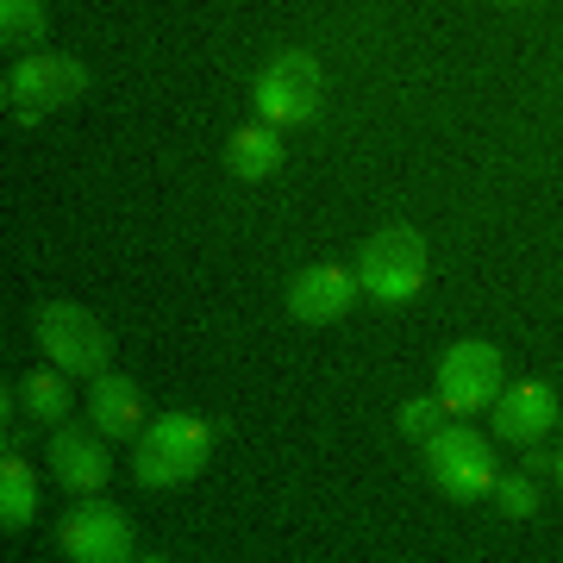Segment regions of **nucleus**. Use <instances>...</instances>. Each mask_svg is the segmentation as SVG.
<instances>
[{
	"label": "nucleus",
	"instance_id": "1",
	"mask_svg": "<svg viewBox=\"0 0 563 563\" xmlns=\"http://www.w3.org/2000/svg\"><path fill=\"white\" fill-rule=\"evenodd\" d=\"M207 457H213V426L195 420V413H163L139 432L132 476L144 488H181L207 470Z\"/></svg>",
	"mask_w": 563,
	"mask_h": 563
},
{
	"label": "nucleus",
	"instance_id": "2",
	"mask_svg": "<svg viewBox=\"0 0 563 563\" xmlns=\"http://www.w3.org/2000/svg\"><path fill=\"white\" fill-rule=\"evenodd\" d=\"M81 95H88V69L76 57H63V51H32V57H20L7 69V81H0V101H7V113L20 125L51 120L63 107H76Z\"/></svg>",
	"mask_w": 563,
	"mask_h": 563
},
{
	"label": "nucleus",
	"instance_id": "3",
	"mask_svg": "<svg viewBox=\"0 0 563 563\" xmlns=\"http://www.w3.org/2000/svg\"><path fill=\"white\" fill-rule=\"evenodd\" d=\"M357 282L369 301L401 307L426 288V239L413 225H383L376 239L357 251Z\"/></svg>",
	"mask_w": 563,
	"mask_h": 563
},
{
	"label": "nucleus",
	"instance_id": "4",
	"mask_svg": "<svg viewBox=\"0 0 563 563\" xmlns=\"http://www.w3.org/2000/svg\"><path fill=\"white\" fill-rule=\"evenodd\" d=\"M32 332H38V351L51 363H57L63 376H107V357H113V344H107V325L88 313V307L76 301H44L38 320H32Z\"/></svg>",
	"mask_w": 563,
	"mask_h": 563
},
{
	"label": "nucleus",
	"instance_id": "5",
	"mask_svg": "<svg viewBox=\"0 0 563 563\" xmlns=\"http://www.w3.org/2000/svg\"><path fill=\"white\" fill-rule=\"evenodd\" d=\"M426 476L439 488L444 501H483L495 495V444L483 432H470V426H444L426 439Z\"/></svg>",
	"mask_w": 563,
	"mask_h": 563
},
{
	"label": "nucleus",
	"instance_id": "6",
	"mask_svg": "<svg viewBox=\"0 0 563 563\" xmlns=\"http://www.w3.org/2000/svg\"><path fill=\"white\" fill-rule=\"evenodd\" d=\"M251 95H257V120L288 132V125H307L320 113L325 76H320V63H313V51H276V57L263 63Z\"/></svg>",
	"mask_w": 563,
	"mask_h": 563
},
{
	"label": "nucleus",
	"instance_id": "7",
	"mask_svg": "<svg viewBox=\"0 0 563 563\" xmlns=\"http://www.w3.org/2000/svg\"><path fill=\"white\" fill-rule=\"evenodd\" d=\"M507 388V363H501V351L488 339H463V344H451L444 351V363H439V401L451 407V413H483V407H495V395Z\"/></svg>",
	"mask_w": 563,
	"mask_h": 563
},
{
	"label": "nucleus",
	"instance_id": "8",
	"mask_svg": "<svg viewBox=\"0 0 563 563\" xmlns=\"http://www.w3.org/2000/svg\"><path fill=\"white\" fill-rule=\"evenodd\" d=\"M57 551L76 563H125L132 558V520L113 501L81 495V507L63 514V526H57Z\"/></svg>",
	"mask_w": 563,
	"mask_h": 563
},
{
	"label": "nucleus",
	"instance_id": "9",
	"mask_svg": "<svg viewBox=\"0 0 563 563\" xmlns=\"http://www.w3.org/2000/svg\"><path fill=\"white\" fill-rule=\"evenodd\" d=\"M51 476L69 495H101L107 476H113V451H107L101 426H51Z\"/></svg>",
	"mask_w": 563,
	"mask_h": 563
},
{
	"label": "nucleus",
	"instance_id": "10",
	"mask_svg": "<svg viewBox=\"0 0 563 563\" xmlns=\"http://www.w3.org/2000/svg\"><path fill=\"white\" fill-rule=\"evenodd\" d=\"M357 295H363L357 269H344V263H313V269H301V276L288 282V313L301 325H332L357 307Z\"/></svg>",
	"mask_w": 563,
	"mask_h": 563
},
{
	"label": "nucleus",
	"instance_id": "11",
	"mask_svg": "<svg viewBox=\"0 0 563 563\" xmlns=\"http://www.w3.org/2000/svg\"><path fill=\"white\" fill-rule=\"evenodd\" d=\"M551 426H558V395H551V383H514L495 395V439L544 444Z\"/></svg>",
	"mask_w": 563,
	"mask_h": 563
},
{
	"label": "nucleus",
	"instance_id": "12",
	"mask_svg": "<svg viewBox=\"0 0 563 563\" xmlns=\"http://www.w3.org/2000/svg\"><path fill=\"white\" fill-rule=\"evenodd\" d=\"M88 420L101 426L107 439H139L144 432V388L132 376H95V388H88Z\"/></svg>",
	"mask_w": 563,
	"mask_h": 563
},
{
	"label": "nucleus",
	"instance_id": "13",
	"mask_svg": "<svg viewBox=\"0 0 563 563\" xmlns=\"http://www.w3.org/2000/svg\"><path fill=\"white\" fill-rule=\"evenodd\" d=\"M225 169L239 181H269L282 169V132L276 125H244V132H232L225 139Z\"/></svg>",
	"mask_w": 563,
	"mask_h": 563
},
{
	"label": "nucleus",
	"instance_id": "14",
	"mask_svg": "<svg viewBox=\"0 0 563 563\" xmlns=\"http://www.w3.org/2000/svg\"><path fill=\"white\" fill-rule=\"evenodd\" d=\"M32 514H38V476L20 451H7L0 457V526L20 532V526H32Z\"/></svg>",
	"mask_w": 563,
	"mask_h": 563
},
{
	"label": "nucleus",
	"instance_id": "15",
	"mask_svg": "<svg viewBox=\"0 0 563 563\" xmlns=\"http://www.w3.org/2000/svg\"><path fill=\"white\" fill-rule=\"evenodd\" d=\"M20 401H25V420L32 426H63L76 395H69V376H63V369H38V376L20 383Z\"/></svg>",
	"mask_w": 563,
	"mask_h": 563
},
{
	"label": "nucleus",
	"instance_id": "16",
	"mask_svg": "<svg viewBox=\"0 0 563 563\" xmlns=\"http://www.w3.org/2000/svg\"><path fill=\"white\" fill-rule=\"evenodd\" d=\"M0 44L7 51H38L44 44V0H0Z\"/></svg>",
	"mask_w": 563,
	"mask_h": 563
},
{
	"label": "nucleus",
	"instance_id": "17",
	"mask_svg": "<svg viewBox=\"0 0 563 563\" xmlns=\"http://www.w3.org/2000/svg\"><path fill=\"white\" fill-rule=\"evenodd\" d=\"M495 501H501L507 520H532L539 514V488H532V476H501L495 483Z\"/></svg>",
	"mask_w": 563,
	"mask_h": 563
},
{
	"label": "nucleus",
	"instance_id": "18",
	"mask_svg": "<svg viewBox=\"0 0 563 563\" xmlns=\"http://www.w3.org/2000/svg\"><path fill=\"white\" fill-rule=\"evenodd\" d=\"M444 413H451L444 401H407V407H401V432L426 444L432 432H444Z\"/></svg>",
	"mask_w": 563,
	"mask_h": 563
},
{
	"label": "nucleus",
	"instance_id": "19",
	"mask_svg": "<svg viewBox=\"0 0 563 563\" xmlns=\"http://www.w3.org/2000/svg\"><path fill=\"white\" fill-rule=\"evenodd\" d=\"M507 7H532V0H507Z\"/></svg>",
	"mask_w": 563,
	"mask_h": 563
},
{
	"label": "nucleus",
	"instance_id": "20",
	"mask_svg": "<svg viewBox=\"0 0 563 563\" xmlns=\"http://www.w3.org/2000/svg\"><path fill=\"white\" fill-rule=\"evenodd\" d=\"M558 483H563V457H558Z\"/></svg>",
	"mask_w": 563,
	"mask_h": 563
}]
</instances>
